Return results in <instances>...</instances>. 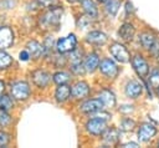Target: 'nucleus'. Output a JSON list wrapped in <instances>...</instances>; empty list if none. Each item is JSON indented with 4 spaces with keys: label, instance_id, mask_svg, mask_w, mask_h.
Masks as SVG:
<instances>
[{
    "label": "nucleus",
    "instance_id": "nucleus-14",
    "mask_svg": "<svg viewBox=\"0 0 159 148\" xmlns=\"http://www.w3.org/2000/svg\"><path fill=\"white\" fill-rule=\"evenodd\" d=\"M86 41L91 45H96V46H102L107 42V35L102 31H91L89 34H87L86 36Z\"/></svg>",
    "mask_w": 159,
    "mask_h": 148
},
{
    "label": "nucleus",
    "instance_id": "nucleus-2",
    "mask_svg": "<svg viewBox=\"0 0 159 148\" xmlns=\"http://www.w3.org/2000/svg\"><path fill=\"white\" fill-rule=\"evenodd\" d=\"M109 52L111 55L119 62L122 63H125V62H129L130 60V53L129 51L127 50V47L119 42H114L109 46Z\"/></svg>",
    "mask_w": 159,
    "mask_h": 148
},
{
    "label": "nucleus",
    "instance_id": "nucleus-27",
    "mask_svg": "<svg viewBox=\"0 0 159 148\" xmlns=\"http://www.w3.org/2000/svg\"><path fill=\"white\" fill-rule=\"evenodd\" d=\"M11 108H12V99L10 98V96H7V95L0 96V109L9 111Z\"/></svg>",
    "mask_w": 159,
    "mask_h": 148
},
{
    "label": "nucleus",
    "instance_id": "nucleus-15",
    "mask_svg": "<svg viewBox=\"0 0 159 148\" xmlns=\"http://www.w3.org/2000/svg\"><path fill=\"white\" fill-rule=\"evenodd\" d=\"M98 98L102 101V103L106 108H112L116 106V96L111 90H107V88L102 90L98 95Z\"/></svg>",
    "mask_w": 159,
    "mask_h": 148
},
{
    "label": "nucleus",
    "instance_id": "nucleus-6",
    "mask_svg": "<svg viewBox=\"0 0 159 148\" xmlns=\"http://www.w3.org/2000/svg\"><path fill=\"white\" fill-rule=\"evenodd\" d=\"M132 66L138 76L145 77L149 75V65L142 55H134L132 57Z\"/></svg>",
    "mask_w": 159,
    "mask_h": 148
},
{
    "label": "nucleus",
    "instance_id": "nucleus-16",
    "mask_svg": "<svg viewBox=\"0 0 159 148\" xmlns=\"http://www.w3.org/2000/svg\"><path fill=\"white\" fill-rule=\"evenodd\" d=\"M50 80H51L50 75L45 71L39 70L32 73V81L37 87H46L50 83Z\"/></svg>",
    "mask_w": 159,
    "mask_h": 148
},
{
    "label": "nucleus",
    "instance_id": "nucleus-9",
    "mask_svg": "<svg viewBox=\"0 0 159 148\" xmlns=\"http://www.w3.org/2000/svg\"><path fill=\"white\" fill-rule=\"evenodd\" d=\"M124 93L128 98H132V99H135L138 97H140V95L143 93V86L135 81V80H130L127 82L125 87H124Z\"/></svg>",
    "mask_w": 159,
    "mask_h": 148
},
{
    "label": "nucleus",
    "instance_id": "nucleus-3",
    "mask_svg": "<svg viewBox=\"0 0 159 148\" xmlns=\"http://www.w3.org/2000/svg\"><path fill=\"white\" fill-rule=\"evenodd\" d=\"M61 16H62V7L60 6H55L51 7L41 19L42 24L46 26H57L61 21Z\"/></svg>",
    "mask_w": 159,
    "mask_h": 148
},
{
    "label": "nucleus",
    "instance_id": "nucleus-34",
    "mask_svg": "<svg viewBox=\"0 0 159 148\" xmlns=\"http://www.w3.org/2000/svg\"><path fill=\"white\" fill-rule=\"evenodd\" d=\"M10 138H9V134H6L5 132H1L0 131V147H4L9 143Z\"/></svg>",
    "mask_w": 159,
    "mask_h": 148
},
{
    "label": "nucleus",
    "instance_id": "nucleus-30",
    "mask_svg": "<svg viewBox=\"0 0 159 148\" xmlns=\"http://www.w3.org/2000/svg\"><path fill=\"white\" fill-rule=\"evenodd\" d=\"M71 62L72 63H78V62H81V60H82V51L81 50H73V51H71Z\"/></svg>",
    "mask_w": 159,
    "mask_h": 148
},
{
    "label": "nucleus",
    "instance_id": "nucleus-22",
    "mask_svg": "<svg viewBox=\"0 0 159 148\" xmlns=\"http://www.w3.org/2000/svg\"><path fill=\"white\" fill-rule=\"evenodd\" d=\"M27 51L30 53V57L39 58L43 53V45L39 44L37 41H30L27 44Z\"/></svg>",
    "mask_w": 159,
    "mask_h": 148
},
{
    "label": "nucleus",
    "instance_id": "nucleus-13",
    "mask_svg": "<svg viewBox=\"0 0 159 148\" xmlns=\"http://www.w3.org/2000/svg\"><path fill=\"white\" fill-rule=\"evenodd\" d=\"M118 35H119V37H120L123 41H125V42L132 41L133 37H134V35H135V27H134V25L130 24V22H124V24H122V25L119 26Z\"/></svg>",
    "mask_w": 159,
    "mask_h": 148
},
{
    "label": "nucleus",
    "instance_id": "nucleus-43",
    "mask_svg": "<svg viewBox=\"0 0 159 148\" xmlns=\"http://www.w3.org/2000/svg\"><path fill=\"white\" fill-rule=\"evenodd\" d=\"M158 90H159V88H158Z\"/></svg>",
    "mask_w": 159,
    "mask_h": 148
},
{
    "label": "nucleus",
    "instance_id": "nucleus-23",
    "mask_svg": "<svg viewBox=\"0 0 159 148\" xmlns=\"http://www.w3.org/2000/svg\"><path fill=\"white\" fill-rule=\"evenodd\" d=\"M120 4H122V0H108V1H106V11H107V14L111 15V16H114L119 10Z\"/></svg>",
    "mask_w": 159,
    "mask_h": 148
},
{
    "label": "nucleus",
    "instance_id": "nucleus-29",
    "mask_svg": "<svg viewBox=\"0 0 159 148\" xmlns=\"http://www.w3.org/2000/svg\"><path fill=\"white\" fill-rule=\"evenodd\" d=\"M53 47V39L52 37H47L43 42V53L45 55H50V52L52 51Z\"/></svg>",
    "mask_w": 159,
    "mask_h": 148
},
{
    "label": "nucleus",
    "instance_id": "nucleus-24",
    "mask_svg": "<svg viewBox=\"0 0 159 148\" xmlns=\"http://www.w3.org/2000/svg\"><path fill=\"white\" fill-rule=\"evenodd\" d=\"M148 81H149V85L152 86V88H154V90L159 88V68L158 67H155L150 71V73L148 76Z\"/></svg>",
    "mask_w": 159,
    "mask_h": 148
},
{
    "label": "nucleus",
    "instance_id": "nucleus-37",
    "mask_svg": "<svg viewBox=\"0 0 159 148\" xmlns=\"http://www.w3.org/2000/svg\"><path fill=\"white\" fill-rule=\"evenodd\" d=\"M41 5H43V6H50V5H52V4H55L56 2V0H37Z\"/></svg>",
    "mask_w": 159,
    "mask_h": 148
},
{
    "label": "nucleus",
    "instance_id": "nucleus-17",
    "mask_svg": "<svg viewBox=\"0 0 159 148\" xmlns=\"http://www.w3.org/2000/svg\"><path fill=\"white\" fill-rule=\"evenodd\" d=\"M138 40H139V44L143 46V49L149 50V49L155 44L157 37H155V35H154L153 32H150V31H144V32H142V34L139 35Z\"/></svg>",
    "mask_w": 159,
    "mask_h": 148
},
{
    "label": "nucleus",
    "instance_id": "nucleus-25",
    "mask_svg": "<svg viewBox=\"0 0 159 148\" xmlns=\"http://www.w3.org/2000/svg\"><path fill=\"white\" fill-rule=\"evenodd\" d=\"M70 80H71L70 73L63 72V71L56 72V73L53 75V82L57 83V85H66L67 82H70Z\"/></svg>",
    "mask_w": 159,
    "mask_h": 148
},
{
    "label": "nucleus",
    "instance_id": "nucleus-36",
    "mask_svg": "<svg viewBox=\"0 0 159 148\" xmlns=\"http://www.w3.org/2000/svg\"><path fill=\"white\" fill-rule=\"evenodd\" d=\"M29 57H30L29 51H21V52H20V60H22V61H27Z\"/></svg>",
    "mask_w": 159,
    "mask_h": 148
},
{
    "label": "nucleus",
    "instance_id": "nucleus-8",
    "mask_svg": "<svg viewBox=\"0 0 159 148\" xmlns=\"http://www.w3.org/2000/svg\"><path fill=\"white\" fill-rule=\"evenodd\" d=\"M11 95L12 97H15L16 99H26L30 95V87L26 82L24 81H19V82H15L12 86H11Z\"/></svg>",
    "mask_w": 159,
    "mask_h": 148
},
{
    "label": "nucleus",
    "instance_id": "nucleus-18",
    "mask_svg": "<svg viewBox=\"0 0 159 148\" xmlns=\"http://www.w3.org/2000/svg\"><path fill=\"white\" fill-rule=\"evenodd\" d=\"M81 5H82L84 12L89 17L96 19L98 16V9H97V5L93 0H81Z\"/></svg>",
    "mask_w": 159,
    "mask_h": 148
},
{
    "label": "nucleus",
    "instance_id": "nucleus-32",
    "mask_svg": "<svg viewBox=\"0 0 159 148\" xmlns=\"http://www.w3.org/2000/svg\"><path fill=\"white\" fill-rule=\"evenodd\" d=\"M10 121H11V118H10V116L6 113V111L0 109V124H1V126H7V124L10 123Z\"/></svg>",
    "mask_w": 159,
    "mask_h": 148
},
{
    "label": "nucleus",
    "instance_id": "nucleus-10",
    "mask_svg": "<svg viewBox=\"0 0 159 148\" xmlns=\"http://www.w3.org/2000/svg\"><path fill=\"white\" fill-rule=\"evenodd\" d=\"M71 95L73 96V98H77V99L87 97L89 95V86H88V83L84 82V81L76 82L72 86V88H71Z\"/></svg>",
    "mask_w": 159,
    "mask_h": 148
},
{
    "label": "nucleus",
    "instance_id": "nucleus-4",
    "mask_svg": "<svg viewBox=\"0 0 159 148\" xmlns=\"http://www.w3.org/2000/svg\"><path fill=\"white\" fill-rule=\"evenodd\" d=\"M76 46H77V37L75 34H71L66 37H62L56 42V49L60 53L71 52L76 49Z\"/></svg>",
    "mask_w": 159,
    "mask_h": 148
},
{
    "label": "nucleus",
    "instance_id": "nucleus-19",
    "mask_svg": "<svg viewBox=\"0 0 159 148\" xmlns=\"http://www.w3.org/2000/svg\"><path fill=\"white\" fill-rule=\"evenodd\" d=\"M99 66V56L94 52L89 53L84 60V68L87 72H93Z\"/></svg>",
    "mask_w": 159,
    "mask_h": 148
},
{
    "label": "nucleus",
    "instance_id": "nucleus-20",
    "mask_svg": "<svg viewBox=\"0 0 159 148\" xmlns=\"http://www.w3.org/2000/svg\"><path fill=\"white\" fill-rule=\"evenodd\" d=\"M71 96V88L67 85H58L56 92H55V97L57 102H65L70 98Z\"/></svg>",
    "mask_w": 159,
    "mask_h": 148
},
{
    "label": "nucleus",
    "instance_id": "nucleus-21",
    "mask_svg": "<svg viewBox=\"0 0 159 148\" xmlns=\"http://www.w3.org/2000/svg\"><path fill=\"white\" fill-rule=\"evenodd\" d=\"M103 136V141L106 144L113 146L119 141V132L116 128H111V129H106V132L102 134Z\"/></svg>",
    "mask_w": 159,
    "mask_h": 148
},
{
    "label": "nucleus",
    "instance_id": "nucleus-11",
    "mask_svg": "<svg viewBox=\"0 0 159 148\" xmlns=\"http://www.w3.org/2000/svg\"><path fill=\"white\" fill-rule=\"evenodd\" d=\"M103 103L99 98H93V99H87L86 102H83L81 106H80V109L83 112V113H94L97 111H101L103 108Z\"/></svg>",
    "mask_w": 159,
    "mask_h": 148
},
{
    "label": "nucleus",
    "instance_id": "nucleus-12",
    "mask_svg": "<svg viewBox=\"0 0 159 148\" xmlns=\"http://www.w3.org/2000/svg\"><path fill=\"white\" fill-rule=\"evenodd\" d=\"M14 41V34L10 27L2 26L0 27V50L7 49L12 45Z\"/></svg>",
    "mask_w": 159,
    "mask_h": 148
},
{
    "label": "nucleus",
    "instance_id": "nucleus-41",
    "mask_svg": "<svg viewBox=\"0 0 159 148\" xmlns=\"http://www.w3.org/2000/svg\"><path fill=\"white\" fill-rule=\"evenodd\" d=\"M98 2H106V1H108V0H97Z\"/></svg>",
    "mask_w": 159,
    "mask_h": 148
},
{
    "label": "nucleus",
    "instance_id": "nucleus-35",
    "mask_svg": "<svg viewBox=\"0 0 159 148\" xmlns=\"http://www.w3.org/2000/svg\"><path fill=\"white\" fill-rule=\"evenodd\" d=\"M133 11H134V9H133L132 2L127 1V2H125V15H127V16H129V15H132V14H133Z\"/></svg>",
    "mask_w": 159,
    "mask_h": 148
},
{
    "label": "nucleus",
    "instance_id": "nucleus-42",
    "mask_svg": "<svg viewBox=\"0 0 159 148\" xmlns=\"http://www.w3.org/2000/svg\"><path fill=\"white\" fill-rule=\"evenodd\" d=\"M158 144H159V143H158Z\"/></svg>",
    "mask_w": 159,
    "mask_h": 148
},
{
    "label": "nucleus",
    "instance_id": "nucleus-33",
    "mask_svg": "<svg viewBox=\"0 0 159 148\" xmlns=\"http://www.w3.org/2000/svg\"><path fill=\"white\" fill-rule=\"evenodd\" d=\"M149 52H150V55H152L153 57L159 58V40H157L155 44L149 49Z\"/></svg>",
    "mask_w": 159,
    "mask_h": 148
},
{
    "label": "nucleus",
    "instance_id": "nucleus-39",
    "mask_svg": "<svg viewBox=\"0 0 159 148\" xmlns=\"http://www.w3.org/2000/svg\"><path fill=\"white\" fill-rule=\"evenodd\" d=\"M4 88H5V86H4V82H2V81H0V93L4 91Z\"/></svg>",
    "mask_w": 159,
    "mask_h": 148
},
{
    "label": "nucleus",
    "instance_id": "nucleus-1",
    "mask_svg": "<svg viewBox=\"0 0 159 148\" xmlns=\"http://www.w3.org/2000/svg\"><path fill=\"white\" fill-rule=\"evenodd\" d=\"M158 129L154 124H152L150 122H144L139 126L138 128V133H137V137L139 139V142L142 143H148L155 134H157Z\"/></svg>",
    "mask_w": 159,
    "mask_h": 148
},
{
    "label": "nucleus",
    "instance_id": "nucleus-7",
    "mask_svg": "<svg viewBox=\"0 0 159 148\" xmlns=\"http://www.w3.org/2000/svg\"><path fill=\"white\" fill-rule=\"evenodd\" d=\"M99 71L102 72V75H104L106 77H109V78H114L119 70H118V66L116 65L114 61H112L111 58H103L101 62H99V66H98Z\"/></svg>",
    "mask_w": 159,
    "mask_h": 148
},
{
    "label": "nucleus",
    "instance_id": "nucleus-40",
    "mask_svg": "<svg viewBox=\"0 0 159 148\" xmlns=\"http://www.w3.org/2000/svg\"><path fill=\"white\" fill-rule=\"evenodd\" d=\"M67 1H70V2H76V1H81V0H67Z\"/></svg>",
    "mask_w": 159,
    "mask_h": 148
},
{
    "label": "nucleus",
    "instance_id": "nucleus-5",
    "mask_svg": "<svg viewBox=\"0 0 159 148\" xmlns=\"http://www.w3.org/2000/svg\"><path fill=\"white\" fill-rule=\"evenodd\" d=\"M86 129L92 136H102L107 129V124H106L104 119H101V118H97V117H92L86 123Z\"/></svg>",
    "mask_w": 159,
    "mask_h": 148
},
{
    "label": "nucleus",
    "instance_id": "nucleus-26",
    "mask_svg": "<svg viewBox=\"0 0 159 148\" xmlns=\"http://www.w3.org/2000/svg\"><path fill=\"white\" fill-rule=\"evenodd\" d=\"M134 127H135V122L130 118H123L120 121V124H119V128L123 132H130L134 129Z\"/></svg>",
    "mask_w": 159,
    "mask_h": 148
},
{
    "label": "nucleus",
    "instance_id": "nucleus-38",
    "mask_svg": "<svg viewBox=\"0 0 159 148\" xmlns=\"http://www.w3.org/2000/svg\"><path fill=\"white\" fill-rule=\"evenodd\" d=\"M123 148H128V147H133V148H137L138 147V143L135 142H129V143H125V144H122Z\"/></svg>",
    "mask_w": 159,
    "mask_h": 148
},
{
    "label": "nucleus",
    "instance_id": "nucleus-31",
    "mask_svg": "<svg viewBox=\"0 0 159 148\" xmlns=\"http://www.w3.org/2000/svg\"><path fill=\"white\" fill-rule=\"evenodd\" d=\"M71 70H72V72H73L75 75H83L84 71H86L84 65H82L81 62H78V63H72Z\"/></svg>",
    "mask_w": 159,
    "mask_h": 148
},
{
    "label": "nucleus",
    "instance_id": "nucleus-28",
    "mask_svg": "<svg viewBox=\"0 0 159 148\" xmlns=\"http://www.w3.org/2000/svg\"><path fill=\"white\" fill-rule=\"evenodd\" d=\"M12 58L10 55H7L4 51H0V68H6L11 65Z\"/></svg>",
    "mask_w": 159,
    "mask_h": 148
}]
</instances>
